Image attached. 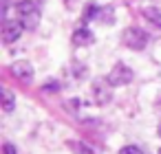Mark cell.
Here are the masks:
<instances>
[{"label":"cell","instance_id":"6da1fadb","mask_svg":"<svg viewBox=\"0 0 161 154\" xmlns=\"http://www.w3.org/2000/svg\"><path fill=\"white\" fill-rule=\"evenodd\" d=\"M121 42L124 46H128L130 51H143L148 46V33L141 31L139 27H128L121 33Z\"/></svg>","mask_w":161,"mask_h":154},{"label":"cell","instance_id":"7a4b0ae2","mask_svg":"<svg viewBox=\"0 0 161 154\" xmlns=\"http://www.w3.org/2000/svg\"><path fill=\"white\" fill-rule=\"evenodd\" d=\"M91 95H93V101H95L97 106H106V104L113 99V86H110L108 77H97V79H93Z\"/></svg>","mask_w":161,"mask_h":154},{"label":"cell","instance_id":"3957f363","mask_svg":"<svg viewBox=\"0 0 161 154\" xmlns=\"http://www.w3.org/2000/svg\"><path fill=\"white\" fill-rule=\"evenodd\" d=\"M108 77V82H110V86L113 88H117V86H126V84H130L132 82V68L130 66H126V64H115L113 68H110V73L106 75Z\"/></svg>","mask_w":161,"mask_h":154},{"label":"cell","instance_id":"277c9868","mask_svg":"<svg viewBox=\"0 0 161 154\" xmlns=\"http://www.w3.org/2000/svg\"><path fill=\"white\" fill-rule=\"evenodd\" d=\"M22 31H25V27H22L20 20H5V24H3V42L14 44L16 40H20Z\"/></svg>","mask_w":161,"mask_h":154},{"label":"cell","instance_id":"5b68a950","mask_svg":"<svg viewBox=\"0 0 161 154\" xmlns=\"http://www.w3.org/2000/svg\"><path fill=\"white\" fill-rule=\"evenodd\" d=\"M11 75L16 79H20V82H31L33 79V66H31V62H27V60L14 62L11 64Z\"/></svg>","mask_w":161,"mask_h":154},{"label":"cell","instance_id":"8992f818","mask_svg":"<svg viewBox=\"0 0 161 154\" xmlns=\"http://www.w3.org/2000/svg\"><path fill=\"white\" fill-rule=\"evenodd\" d=\"M71 40H73V44H75V46H88V44H93V42H95V35H93V31H91V29L80 27V29H75V31H73Z\"/></svg>","mask_w":161,"mask_h":154},{"label":"cell","instance_id":"52a82bcc","mask_svg":"<svg viewBox=\"0 0 161 154\" xmlns=\"http://www.w3.org/2000/svg\"><path fill=\"white\" fill-rule=\"evenodd\" d=\"M20 22H22V27H25V29L33 31V29L40 24V9H36V11H31V13L22 16V18H20Z\"/></svg>","mask_w":161,"mask_h":154},{"label":"cell","instance_id":"ba28073f","mask_svg":"<svg viewBox=\"0 0 161 154\" xmlns=\"http://www.w3.org/2000/svg\"><path fill=\"white\" fill-rule=\"evenodd\" d=\"M143 16H146V20L150 24H154V27L161 29V9L159 7H146L143 9Z\"/></svg>","mask_w":161,"mask_h":154},{"label":"cell","instance_id":"9c48e42d","mask_svg":"<svg viewBox=\"0 0 161 154\" xmlns=\"http://www.w3.org/2000/svg\"><path fill=\"white\" fill-rule=\"evenodd\" d=\"M14 108H16V95L9 88H3V110L5 112H11Z\"/></svg>","mask_w":161,"mask_h":154},{"label":"cell","instance_id":"30bf717a","mask_svg":"<svg viewBox=\"0 0 161 154\" xmlns=\"http://www.w3.org/2000/svg\"><path fill=\"white\" fill-rule=\"evenodd\" d=\"M38 9V5L33 3V0H20V3L16 5V13L22 18V16H27V13H31V11H36Z\"/></svg>","mask_w":161,"mask_h":154},{"label":"cell","instance_id":"8fae6325","mask_svg":"<svg viewBox=\"0 0 161 154\" xmlns=\"http://www.w3.org/2000/svg\"><path fill=\"white\" fill-rule=\"evenodd\" d=\"M115 9L113 7H106V9H99V20L104 22V24H113L115 22Z\"/></svg>","mask_w":161,"mask_h":154},{"label":"cell","instance_id":"7c38bea8","mask_svg":"<svg viewBox=\"0 0 161 154\" xmlns=\"http://www.w3.org/2000/svg\"><path fill=\"white\" fill-rule=\"evenodd\" d=\"M97 16H99V7L91 3V5L84 9V22H91V20H95Z\"/></svg>","mask_w":161,"mask_h":154},{"label":"cell","instance_id":"4fadbf2b","mask_svg":"<svg viewBox=\"0 0 161 154\" xmlns=\"http://www.w3.org/2000/svg\"><path fill=\"white\" fill-rule=\"evenodd\" d=\"M71 147L77 150V154H93V147H88L86 143H69Z\"/></svg>","mask_w":161,"mask_h":154},{"label":"cell","instance_id":"5bb4252c","mask_svg":"<svg viewBox=\"0 0 161 154\" xmlns=\"http://www.w3.org/2000/svg\"><path fill=\"white\" fill-rule=\"evenodd\" d=\"M119 154H143V152H141V147H137V145H126V147L119 150Z\"/></svg>","mask_w":161,"mask_h":154},{"label":"cell","instance_id":"9a60e30c","mask_svg":"<svg viewBox=\"0 0 161 154\" xmlns=\"http://www.w3.org/2000/svg\"><path fill=\"white\" fill-rule=\"evenodd\" d=\"M42 90H47V93H51V90H53V93H58V90H60V84H58V82H47Z\"/></svg>","mask_w":161,"mask_h":154},{"label":"cell","instance_id":"2e32d148","mask_svg":"<svg viewBox=\"0 0 161 154\" xmlns=\"http://www.w3.org/2000/svg\"><path fill=\"white\" fill-rule=\"evenodd\" d=\"M66 104H69L66 108H69V110H73V112L80 108V99H71V101H66Z\"/></svg>","mask_w":161,"mask_h":154},{"label":"cell","instance_id":"e0dca14e","mask_svg":"<svg viewBox=\"0 0 161 154\" xmlns=\"http://www.w3.org/2000/svg\"><path fill=\"white\" fill-rule=\"evenodd\" d=\"M3 152H5V154H18V150H16V147H14L11 143H5V147H3Z\"/></svg>","mask_w":161,"mask_h":154},{"label":"cell","instance_id":"ac0fdd59","mask_svg":"<svg viewBox=\"0 0 161 154\" xmlns=\"http://www.w3.org/2000/svg\"><path fill=\"white\" fill-rule=\"evenodd\" d=\"M159 136H161V123H159Z\"/></svg>","mask_w":161,"mask_h":154},{"label":"cell","instance_id":"d6986e66","mask_svg":"<svg viewBox=\"0 0 161 154\" xmlns=\"http://www.w3.org/2000/svg\"><path fill=\"white\" fill-rule=\"evenodd\" d=\"M157 154H161V147H159V152H157Z\"/></svg>","mask_w":161,"mask_h":154}]
</instances>
